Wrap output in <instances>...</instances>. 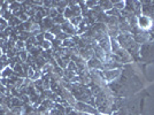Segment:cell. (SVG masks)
Instances as JSON below:
<instances>
[{
    "label": "cell",
    "instance_id": "26",
    "mask_svg": "<svg viewBox=\"0 0 154 115\" xmlns=\"http://www.w3.org/2000/svg\"><path fill=\"white\" fill-rule=\"evenodd\" d=\"M67 70L74 71V73H76V74H77V66H76V64H75L74 61H70V62L68 64V66H67Z\"/></svg>",
    "mask_w": 154,
    "mask_h": 115
},
{
    "label": "cell",
    "instance_id": "1",
    "mask_svg": "<svg viewBox=\"0 0 154 115\" xmlns=\"http://www.w3.org/2000/svg\"><path fill=\"white\" fill-rule=\"evenodd\" d=\"M107 86L115 97L129 98L143 89V82L131 64H124L121 76L115 82L107 84Z\"/></svg>",
    "mask_w": 154,
    "mask_h": 115
},
{
    "label": "cell",
    "instance_id": "5",
    "mask_svg": "<svg viewBox=\"0 0 154 115\" xmlns=\"http://www.w3.org/2000/svg\"><path fill=\"white\" fill-rule=\"evenodd\" d=\"M154 26L153 19L146 16V15H140L137 17V26L143 30V31H152Z\"/></svg>",
    "mask_w": 154,
    "mask_h": 115
},
{
    "label": "cell",
    "instance_id": "2",
    "mask_svg": "<svg viewBox=\"0 0 154 115\" xmlns=\"http://www.w3.org/2000/svg\"><path fill=\"white\" fill-rule=\"evenodd\" d=\"M116 40H117L119 45L122 48H124L132 57L134 61L139 62V48H140V45L138 43H136V40L134 39L132 35L130 32H120V35L116 37Z\"/></svg>",
    "mask_w": 154,
    "mask_h": 115
},
{
    "label": "cell",
    "instance_id": "18",
    "mask_svg": "<svg viewBox=\"0 0 154 115\" xmlns=\"http://www.w3.org/2000/svg\"><path fill=\"white\" fill-rule=\"evenodd\" d=\"M14 71L13 69L11 68V67H7V68H5L4 70L1 71V78H9L11 76H13Z\"/></svg>",
    "mask_w": 154,
    "mask_h": 115
},
{
    "label": "cell",
    "instance_id": "31",
    "mask_svg": "<svg viewBox=\"0 0 154 115\" xmlns=\"http://www.w3.org/2000/svg\"><path fill=\"white\" fill-rule=\"evenodd\" d=\"M57 15H58V11H57V8H51V9H50V12H48V17H51V19L53 20L54 17H57Z\"/></svg>",
    "mask_w": 154,
    "mask_h": 115
},
{
    "label": "cell",
    "instance_id": "10",
    "mask_svg": "<svg viewBox=\"0 0 154 115\" xmlns=\"http://www.w3.org/2000/svg\"><path fill=\"white\" fill-rule=\"evenodd\" d=\"M61 30L66 33V35H68L69 37H75L77 35V30L76 28L71 24L69 21H67V22H64L63 24L61 26Z\"/></svg>",
    "mask_w": 154,
    "mask_h": 115
},
{
    "label": "cell",
    "instance_id": "29",
    "mask_svg": "<svg viewBox=\"0 0 154 115\" xmlns=\"http://www.w3.org/2000/svg\"><path fill=\"white\" fill-rule=\"evenodd\" d=\"M44 37H45V40H48V42H51V43L55 39V36H54L53 33H51L50 31L44 32Z\"/></svg>",
    "mask_w": 154,
    "mask_h": 115
},
{
    "label": "cell",
    "instance_id": "24",
    "mask_svg": "<svg viewBox=\"0 0 154 115\" xmlns=\"http://www.w3.org/2000/svg\"><path fill=\"white\" fill-rule=\"evenodd\" d=\"M40 47H42L43 51H48V50L52 48V43L48 42V40H44V42L40 44Z\"/></svg>",
    "mask_w": 154,
    "mask_h": 115
},
{
    "label": "cell",
    "instance_id": "30",
    "mask_svg": "<svg viewBox=\"0 0 154 115\" xmlns=\"http://www.w3.org/2000/svg\"><path fill=\"white\" fill-rule=\"evenodd\" d=\"M35 37H36V40H37V43H38V44H42V43L45 40V37H44V32H39V33H37Z\"/></svg>",
    "mask_w": 154,
    "mask_h": 115
},
{
    "label": "cell",
    "instance_id": "33",
    "mask_svg": "<svg viewBox=\"0 0 154 115\" xmlns=\"http://www.w3.org/2000/svg\"><path fill=\"white\" fill-rule=\"evenodd\" d=\"M1 77L2 76H1V70H0V79H1Z\"/></svg>",
    "mask_w": 154,
    "mask_h": 115
},
{
    "label": "cell",
    "instance_id": "13",
    "mask_svg": "<svg viewBox=\"0 0 154 115\" xmlns=\"http://www.w3.org/2000/svg\"><path fill=\"white\" fill-rule=\"evenodd\" d=\"M98 5L99 7L103 9V13L110 11L112 8H114V5H113V1H98Z\"/></svg>",
    "mask_w": 154,
    "mask_h": 115
},
{
    "label": "cell",
    "instance_id": "32",
    "mask_svg": "<svg viewBox=\"0 0 154 115\" xmlns=\"http://www.w3.org/2000/svg\"><path fill=\"white\" fill-rule=\"evenodd\" d=\"M2 54H4V53H2V50H1V48H0V58L2 57Z\"/></svg>",
    "mask_w": 154,
    "mask_h": 115
},
{
    "label": "cell",
    "instance_id": "27",
    "mask_svg": "<svg viewBox=\"0 0 154 115\" xmlns=\"http://www.w3.org/2000/svg\"><path fill=\"white\" fill-rule=\"evenodd\" d=\"M40 78H42V71L37 69V70L35 71L33 76L30 78V81H32V82H36V81H38V79H40Z\"/></svg>",
    "mask_w": 154,
    "mask_h": 115
},
{
    "label": "cell",
    "instance_id": "9",
    "mask_svg": "<svg viewBox=\"0 0 154 115\" xmlns=\"http://www.w3.org/2000/svg\"><path fill=\"white\" fill-rule=\"evenodd\" d=\"M97 43H98V46H99L100 48H103L106 53H112V48H110V37H109L108 35L103 36V38L100 39V40H98Z\"/></svg>",
    "mask_w": 154,
    "mask_h": 115
},
{
    "label": "cell",
    "instance_id": "12",
    "mask_svg": "<svg viewBox=\"0 0 154 115\" xmlns=\"http://www.w3.org/2000/svg\"><path fill=\"white\" fill-rule=\"evenodd\" d=\"M50 115H66V106L55 102L54 107L50 110Z\"/></svg>",
    "mask_w": 154,
    "mask_h": 115
},
{
    "label": "cell",
    "instance_id": "19",
    "mask_svg": "<svg viewBox=\"0 0 154 115\" xmlns=\"http://www.w3.org/2000/svg\"><path fill=\"white\" fill-rule=\"evenodd\" d=\"M121 46L119 45V43H117V40H116V38H110V48H112V53H114V52H116L119 48H120Z\"/></svg>",
    "mask_w": 154,
    "mask_h": 115
},
{
    "label": "cell",
    "instance_id": "7",
    "mask_svg": "<svg viewBox=\"0 0 154 115\" xmlns=\"http://www.w3.org/2000/svg\"><path fill=\"white\" fill-rule=\"evenodd\" d=\"M121 74H122V68H121V69H113V70H103V78H105V81H106V83L107 84L115 82L116 79L121 76Z\"/></svg>",
    "mask_w": 154,
    "mask_h": 115
},
{
    "label": "cell",
    "instance_id": "6",
    "mask_svg": "<svg viewBox=\"0 0 154 115\" xmlns=\"http://www.w3.org/2000/svg\"><path fill=\"white\" fill-rule=\"evenodd\" d=\"M75 110L79 112V113H86V114H93V115H98V110H97L96 107L91 106L86 102H82V101H76L75 106H74Z\"/></svg>",
    "mask_w": 154,
    "mask_h": 115
},
{
    "label": "cell",
    "instance_id": "28",
    "mask_svg": "<svg viewBox=\"0 0 154 115\" xmlns=\"http://www.w3.org/2000/svg\"><path fill=\"white\" fill-rule=\"evenodd\" d=\"M85 4L89 9H93L96 6H98V1H93V0H88V1H85Z\"/></svg>",
    "mask_w": 154,
    "mask_h": 115
},
{
    "label": "cell",
    "instance_id": "3",
    "mask_svg": "<svg viewBox=\"0 0 154 115\" xmlns=\"http://www.w3.org/2000/svg\"><path fill=\"white\" fill-rule=\"evenodd\" d=\"M69 91L71 92V95L75 97L77 101H82V102H86L89 104L90 99L92 98V93H91V90L89 86L86 85H83L81 83H76V84H71Z\"/></svg>",
    "mask_w": 154,
    "mask_h": 115
},
{
    "label": "cell",
    "instance_id": "20",
    "mask_svg": "<svg viewBox=\"0 0 154 115\" xmlns=\"http://www.w3.org/2000/svg\"><path fill=\"white\" fill-rule=\"evenodd\" d=\"M28 57H29V52L26 51V50L20 52V53H19V59H20V61H21V64H24V62H26V59H28Z\"/></svg>",
    "mask_w": 154,
    "mask_h": 115
},
{
    "label": "cell",
    "instance_id": "8",
    "mask_svg": "<svg viewBox=\"0 0 154 115\" xmlns=\"http://www.w3.org/2000/svg\"><path fill=\"white\" fill-rule=\"evenodd\" d=\"M86 66H88L89 70H101L103 71V64L100 61V60H98L97 58L93 57L92 59H90L89 61H86Z\"/></svg>",
    "mask_w": 154,
    "mask_h": 115
},
{
    "label": "cell",
    "instance_id": "4",
    "mask_svg": "<svg viewBox=\"0 0 154 115\" xmlns=\"http://www.w3.org/2000/svg\"><path fill=\"white\" fill-rule=\"evenodd\" d=\"M139 62L154 64V42H148L140 45L139 48Z\"/></svg>",
    "mask_w": 154,
    "mask_h": 115
},
{
    "label": "cell",
    "instance_id": "21",
    "mask_svg": "<svg viewBox=\"0 0 154 115\" xmlns=\"http://www.w3.org/2000/svg\"><path fill=\"white\" fill-rule=\"evenodd\" d=\"M113 5H114V8H116L117 11L122 12L125 7V1H113Z\"/></svg>",
    "mask_w": 154,
    "mask_h": 115
},
{
    "label": "cell",
    "instance_id": "14",
    "mask_svg": "<svg viewBox=\"0 0 154 115\" xmlns=\"http://www.w3.org/2000/svg\"><path fill=\"white\" fill-rule=\"evenodd\" d=\"M7 67H9V60L6 54H2V57L0 58V70L2 71Z\"/></svg>",
    "mask_w": 154,
    "mask_h": 115
},
{
    "label": "cell",
    "instance_id": "15",
    "mask_svg": "<svg viewBox=\"0 0 154 115\" xmlns=\"http://www.w3.org/2000/svg\"><path fill=\"white\" fill-rule=\"evenodd\" d=\"M134 13L137 17L141 15V1H134Z\"/></svg>",
    "mask_w": 154,
    "mask_h": 115
},
{
    "label": "cell",
    "instance_id": "22",
    "mask_svg": "<svg viewBox=\"0 0 154 115\" xmlns=\"http://www.w3.org/2000/svg\"><path fill=\"white\" fill-rule=\"evenodd\" d=\"M15 48H16V51L21 52V51H24L26 50V43L24 42H22V40H17L16 43H15Z\"/></svg>",
    "mask_w": 154,
    "mask_h": 115
},
{
    "label": "cell",
    "instance_id": "34",
    "mask_svg": "<svg viewBox=\"0 0 154 115\" xmlns=\"http://www.w3.org/2000/svg\"><path fill=\"white\" fill-rule=\"evenodd\" d=\"M98 115H103V114H98Z\"/></svg>",
    "mask_w": 154,
    "mask_h": 115
},
{
    "label": "cell",
    "instance_id": "11",
    "mask_svg": "<svg viewBox=\"0 0 154 115\" xmlns=\"http://www.w3.org/2000/svg\"><path fill=\"white\" fill-rule=\"evenodd\" d=\"M55 26L54 24V22H53V20L51 17H45V19L43 20L40 23H39V26H40V31L42 32H47L50 31L53 26Z\"/></svg>",
    "mask_w": 154,
    "mask_h": 115
},
{
    "label": "cell",
    "instance_id": "16",
    "mask_svg": "<svg viewBox=\"0 0 154 115\" xmlns=\"http://www.w3.org/2000/svg\"><path fill=\"white\" fill-rule=\"evenodd\" d=\"M21 23H22V22H21L19 17H16V16H12V17L9 19V21H8V26H12V28H17Z\"/></svg>",
    "mask_w": 154,
    "mask_h": 115
},
{
    "label": "cell",
    "instance_id": "23",
    "mask_svg": "<svg viewBox=\"0 0 154 115\" xmlns=\"http://www.w3.org/2000/svg\"><path fill=\"white\" fill-rule=\"evenodd\" d=\"M82 20H83V16H76V17H72L71 20H69V22L77 29V26H79V23L82 22Z\"/></svg>",
    "mask_w": 154,
    "mask_h": 115
},
{
    "label": "cell",
    "instance_id": "17",
    "mask_svg": "<svg viewBox=\"0 0 154 115\" xmlns=\"http://www.w3.org/2000/svg\"><path fill=\"white\" fill-rule=\"evenodd\" d=\"M54 104H55V102L52 101L51 99H44V100L42 101V104H40V105H42L43 107H45L47 110H51V109L54 107Z\"/></svg>",
    "mask_w": 154,
    "mask_h": 115
},
{
    "label": "cell",
    "instance_id": "25",
    "mask_svg": "<svg viewBox=\"0 0 154 115\" xmlns=\"http://www.w3.org/2000/svg\"><path fill=\"white\" fill-rule=\"evenodd\" d=\"M7 28H8V21L0 17V32L5 31Z\"/></svg>",
    "mask_w": 154,
    "mask_h": 115
}]
</instances>
